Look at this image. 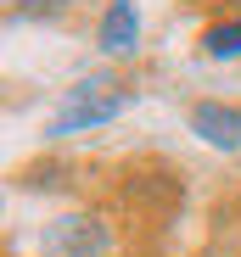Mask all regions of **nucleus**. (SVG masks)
Masks as SVG:
<instances>
[{
	"mask_svg": "<svg viewBox=\"0 0 241 257\" xmlns=\"http://www.w3.org/2000/svg\"><path fill=\"white\" fill-rule=\"evenodd\" d=\"M202 51L208 56H241V23H213L202 34Z\"/></svg>",
	"mask_w": 241,
	"mask_h": 257,
	"instance_id": "obj_5",
	"label": "nucleus"
},
{
	"mask_svg": "<svg viewBox=\"0 0 241 257\" xmlns=\"http://www.w3.org/2000/svg\"><path fill=\"white\" fill-rule=\"evenodd\" d=\"M101 246V229L90 218H62L51 235H45V257H85Z\"/></svg>",
	"mask_w": 241,
	"mask_h": 257,
	"instance_id": "obj_3",
	"label": "nucleus"
},
{
	"mask_svg": "<svg viewBox=\"0 0 241 257\" xmlns=\"http://www.w3.org/2000/svg\"><path fill=\"white\" fill-rule=\"evenodd\" d=\"M135 34H140L135 6H129V0H112V6H107V17H101V51H112V56L135 51Z\"/></svg>",
	"mask_w": 241,
	"mask_h": 257,
	"instance_id": "obj_4",
	"label": "nucleus"
},
{
	"mask_svg": "<svg viewBox=\"0 0 241 257\" xmlns=\"http://www.w3.org/2000/svg\"><path fill=\"white\" fill-rule=\"evenodd\" d=\"M191 128H196L208 146H219V151H241V106H219V101H208V106L191 112Z\"/></svg>",
	"mask_w": 241,
	"mask_h": 257,
	"instance_id": "obj_2",
	"label": "nucleus"
},
{
	"mask_svg": "<svg viewBox=\"0 0 241 257\" xmlns=\"http://www.w3.org/2000/svg\"><path fill=\"white\" fill-rule=\"evenodd\" d=\"M118 106H124V95H118L112 84L85 78V84H73V95H67L62 112L51 117V135H78V128H96V123L118 117Z\"/></svg>",
	"mask_w": 241,
	"mask_h": 257,
	"instance_id": "obj_1",
	"label": "nucleus"
}]
</instances>
